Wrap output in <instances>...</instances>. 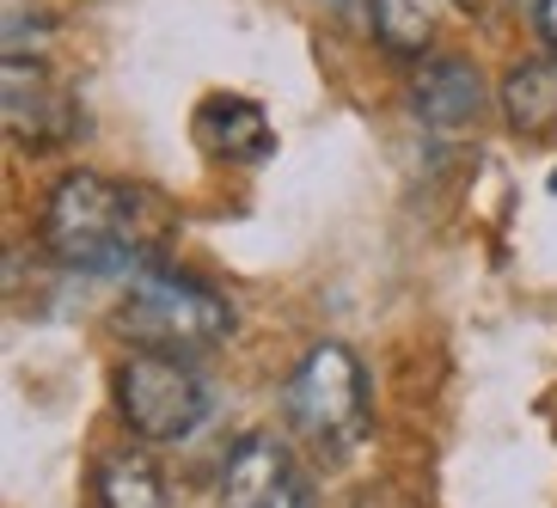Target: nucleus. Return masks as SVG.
<instances>
[{
  "instance_id": "f257e3e1",
  "label": "nucleus",
  "mask_w": 557,
  "mask_h": 508,
  "mask_svg": "<svg viewBox=\"0 0 557 508\" xmlns=\"http://www.w3.org/2000/svg\"><path fill=\"white\" fill-rule=\"evenodd\" d=\"M141 197L99 172H67L44 202V251L86 276H116L141 263Z\"/></svg>"
},
{
  "instance_id": "f03ea898",
  "label": "nucleus",
  "mask_w": 557,
  "mask_h": 508,
  "mask_svg": "<svg viewBox=\"0 0 557 508\" xmlns=\"http://www.w3.org/2000/svg\"><path fill=\"white\" fill-rule=\"evenodd\" d=\"M116 331L148 356H202L233 337V307L184 270H141L116 307Z\"/></svg>"
},
{
  "instance_id": "7ed1b4c3",
  "label": "nucleus",
  "mask_w": 557,
  "mask_h": 508,
  "mask_svg": "<svg viewBox=\"0 0 557 508\" xmlns=\"http://www.w3.org/2000/svg\"><path fill=\"white\" fill-rule=\"evenodd\" d=\"M282 410H288V423H295L300 442H312L319 454H349L361 447L368 435V368L349 344H312L307 356L295 361V374L282 386Z\"/></svg>"
},
{
  "instance_id": "20e7f679",
  "label": "nucleus",
  "mask_w": 557,
  "mask_h": 508,
  "mask_svg": "<svg viewBox=\"0 0 557 508\" xmlns=\"http://www.w3.org/2000/svg\"><path fill=\"white\" fill-rule=\"evenodd\" d=\"M116 410L141 442H184L209 417V386L178 356H129L116 368Z\"/></svg>"
},
{
  "instance_id": "39448f33",
  "label": "nucleus",
  "mask_w": 557,
  "mask_h": 508,
  "mask_svg": "<svg viewBox=\"0 0 557 508\" xmlns=\"http://www.w3.org/2000/svg\"><path fill=\"white\" fill-rule=\"evenodd\" d=\"M214 496H221V508H312V484L295 466L288 442L263 435V429L233 442Z\"/></svg>"
},
{
  "instance_id": "423d86ee",
  "label": "nucleus",
  "mask_w": 557,
  "mask_h": 508,
  "mask_svg": "<svg viewBox=\"0 0 557 508\" xmlns=\"http://www.w3.org/2000/svg\"><path fill=\"white\" fill-rule=\"evenodd\" d=\"M0 116H7L13 141H25V148H62L74 135V92H62L50 62L7 55L0 62Z\"/></svg>"
},
{
  "instance_id": "0eeeda50",
  "label": "nucleus",
  "mask_w": 557,
  "mask_h": 508,
  "mask_svg": "<svg viewBox=\"0 0 557 508\" xmlns=\"http://www.w3.org/2000/svg\"><path fill=\"white\" fill-rule=\"evenodd\" d=\"M190 129H197V141L214 160H227V165H258L263 153L276 148V129H270L263 104L239 99V92H209L197 104V116H190Z\"/></svg>"
},
{
  "instance_id": "6e6552de",
  "label": "nucleus",
  "mask_w": 557,
  "mask_h": 508,
  "mask_svg": "<svg viewBox=\"0 0 557 508\" xmlns=\"http://www.w3.org/2000/svg\"><path fill=\"white\" fill-rule=\"evenodd\" d=\"M484 74L472 62H459V55H435V62L417 67V86H410V104L423 116V129L435 135H454L466 129L478 111H484Z\"/></svg>"
},
{
  "instance_id": "1a4fd4ad",
  "label": "nucleus",
  "mask_w": 557,
  "mask_h": 508,
  "mask_svg": "<svg viewBox=\"0 0 557 508\" xmlns=\"http://www.w3.org/2000/svg\"><path fill=\"white\" fill-rule=\"evenodd\" d=\"M503 116L521 135H557V55H533L503 80Z\"/></svg>"
},
{
  "instance_id": "9d476101",
  "label": "nucleus",
  "mask_w": 557,
  "mask_h": 508,
  "mask_svg": "<svg viewBox=\"0 0 557 508\" xmlns=\"http://www.w3.org/2000/svg\"><path fill=\"white\" fill-rule=\"evenodd\" d=\"M165 472L148 454H111L92 472V508H165Z\"/></svg>"
},
{
  "instance_id": "9b49d317",
  "label": "nucleus",
  "mask_w": 557,
  "mask_h": 508,
  "mask_svg": "<svg viewBox=\"0 0 557 508\" xmlns=\"http://www.w3.org/2000/svg\"><path fill=\"white\" fill-rule=\"evenodd\" d=\"M447 0H374V32L393 55H423L442 32Z\"/></svg>"
},
{
  "instance_id": "f8f14e48",
  "label": "nucleus",
  "mask_w": 557,
  "mask_h": 508,
  "mask_svg": "<svg viewBox=\"0 0 557 508\" xmlns=\"http://www.w3.org/2000/svg\"><path fill=\"white\" fill-rule=\"evenodd\" d=\"M533 25H540V37L552 44V55H557V0H533Z\"/></svg>"
},
{
  "instance_id": "ddd939ff",
  "label": "nucleus",
  "mask_w": 557,
  "mask_h": 508,
  "mask_svg": "<svg viewBox=\"0 0 557 508\" xmlns=\"http://www.w3.org/2000/svg\"><path fill=\"white\" fill-rule=\"evenodd\" d=\"M552 190H557V172H552Z\"/></svg>"
}]
</instances>
